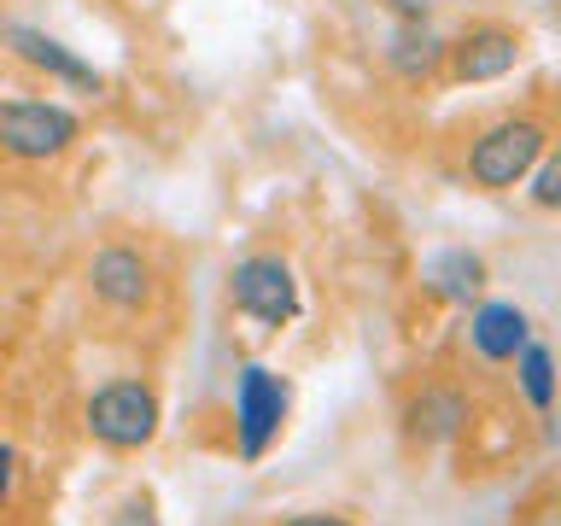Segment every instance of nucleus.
Wrapping results in <instances>:
<instances>
[{"label": "nucleus", "instance_id": "obj_4", "mask_svg": "<svg viewBox=\"0 0 561 526\" xmlns=\"http://www.w3.org/2000/svg\"><path fill=\"white\" fill-rule=\"evenodd\" d=\"M88 433L112 450H147L158 438V398L140 380H112L88 398Z\"/></svg>", "mask_w": 561, "mask_h": 526}, {"label": "nucleus", "instance_id": "obj_5", "mask_svg": "<svg viewBox=\"0 0 561 526\" xmlns=\"http://www.w3.org/2000/svg\"><path fill=\"white\" fill-rule=\"evenodd\" d=\"M280 421H287V386L263 363H245L234 380V438L245 462H263V450L280 438Z\"/></svg>", "mask_w": 561, "mask_h": 526}, {"label": "nucleus", "instance_id": "obj_11", "mask_svg": "<svg viewBox=\"0 0 561 526\" xmlns=\"http://www.w3.org/2000/svg\"><path fill=\"white\" fill-rule=\"evenodd\" d=\"M438 59H445V42L427 30V24H398L392 30V47H386V65L398 70V77H433Z\"/></svg>", "mask_w": 561, "mask_h": 526}, {"label": "nucleus", "instance_id": "obj_15", "mask_svg": "<svg viewBox=\"0 0 561 526\" xmlns=\"http://www.w3.org/2000/svg\"><path fill=\"white\" fill-rule=\"evenodd\" d=\"M433 7H438V0H386V12H392L398 24H427Z\"/></svg>", "mask_w": 561, "mask_h": 526}, {"label": "nucleus", "instance_id": "obj_10", "mask_svg": "<svg viewBox=\"0 0 561 526\" xmlns=\"http://www.w3.org/2000/svg\"><path fill=\"white\" fill-rule=\"evenodd\" d=\"M427 287H433L438 298H456V305H468V298H480V287H485V258L468 252V245L433 252V258H427Z\"/></svg>", "mask_w": 561, "mask_h": 526}, {"label": "nucleus", "instance_id": "obj_9", "mask_svg": "<svg viewBox=\"0 0 561 526\" xmlns=\"http://www.w3.org/2000/svg\"><path fill=\"white\" fill-rule=\"evenodd\" d=\"M468 340H473V351H480L485 363H515V351L533 340V328H526V310H520V305H503V298H491V305L473 310Z\"/></svg>", "mask_w": 561, "mask_h": 526}, {"label": "nucleus", "instance_id": "obj_3", "mask_svg": "<svg viewBox=\"0 0 561 526\" xmlns=\"http://www.w3.org/2000/svg\"><path fill=\"white\" fill-rule=\"evenodd\" d=\"M228 305H234L240 316H252L257 328L280 333L298 316V281H293V263L287 258H240L234 275H228Z\"/></svg>", "mask_w": 561, "mask_h": 526}, {"label": "nucleus", "instance_id": "obj_14", "mask_svg": "<svg viewBox=\"0 0 561 526\" xmlns=\"http://www.w3.org/2000/svg\"><path fill=\"white\" fill-rule=\"evenodd\" d=\"M533 199H538L543 210H561V152L538 158V170H533Z\"/></svg>", "mask_w": 561, "mask_h": 526}, {"label": "nucleus", "instance_id": "obj_7", "mask_svg": "<svg viewBox=\"0 0 561 526\" xmlns=\"http://www.w3.org/2000/svg\"><path fill=\"white\" fill-rule=\"evenodd\" d=\"M88 287L112 310H140L152 298V263L135 245H100L94 263H88Z\"/></svg>", "mask_w": 561, "mask_h": 526}, {"label": "nucleus", "instance_id": "obj_13", "mask_svg": "<svg viewBox=\"0 0 561 526\" xmlns=\"http://www.w3.org/2000/svg\"><path fill=\"white\" fill-rule=\"evenodd\" d=\"M515 375H520V392L533 398V410H556V357H550V345L526 340L515 351Z\"/></svg>", "mask_w": 561, "mask_h": 526}, {"label": "nucleus", "instance_id": "obj_1", "mask_svg": "<svg viewBox=\"0 0 561 526\" xmlns=\"http://www.w3.org/2000/svg\"><path fill=\"white\" fill-rule=\"evenodd\" d=\"M543 123L533 117H503V123H491V129L468 147V175H473V187H485V193H503V187H515L526 182V175L538 170V158H543Z\"/></svg>", "mask_w": 561, "mask_h": 526}, {"label": "nucleus", "instance_id": "obj_17", "mask_svg": "<svg viewBox=\"0 0 561 526\" xmlns=\"http://www.w3.org/2000/svg\"><path fill=\"white\" fill-rule=\"evenodd\" d=\"M287 526H351L345 515H293Z\"/></svg>", "mask_w": 561, "mask_h": 526}, {"label": "nucleus", "instance_id": "obj_12", "mask_svg": "<svg viewBox=\"0 0 561 526\" xmlns=\"http://www.w3.org/2000/svg\"><path fill=\"white\" fill-rule=\"evenodd\" d=\"M468 421V403L456 398V392H421L415 403H410V433L415 438H427V445H438V438H450L456 427Z\"/></svg>", "mask_w": 561, "mask_h": 526}, {"label": "nucleus", "instance_id": "obj_16", "mask_svg": "<svg viewBox=\"0 0 561 526\" xmlns=\"http://www.w3.org/2000/svg\"><path fill=\"white\" fill-rule=\"evenodd\" d=\"M12 491H18V450L0 445V503H7Z\"/></svg>", "mask_w": 561, "mask_h": 526}, {"label": "nucleus", "instance_id": "obj_6", "mask_svg": "<svg viewBox=\"0 0 561 526\" xmlns=\"http://www.w3.org/2000/svg\"><path fill=\"white\" fill-rule=\"evenodd\" d=\"M445 65H450L456 82H497L520 65V30H508V24L468 30L462 42L445 47Z\"/></svg>", "mask_w": 561, "mask_h": 526}, {"label": "nucleus", "instance_id": "obj_8", "mask_svg": "<svg viewBox=\"0 0 561 526\" xmlns=\"http://www.w3.org/2000/svg\"><path fill=\"white\" fill-rule=\"evenodd\" d=\"M0 42H7V53L18 65H30V70H42V77L53 82H70V88H100V70L77 59L65 42H53L47 30H30V24H0Z\"/></svg>", "mask_w": 561, "mask_h": 526}, {"label": "nucleus", "instance_id": "obj_2", "mask_svg": "<svg viewBox=\"0 0 561 526\" xmlns=\"http://www.w3.org/2000/svg\"><path fill=\"white\" fill-rule=\"evenodd\" d=\"M82 123L77 112L53 100H7L0 105V152L24 158V164H47V158H65L77 147Z\"/></svg>", "mask_w": 561, "mask_h": 526}]
</instances>
